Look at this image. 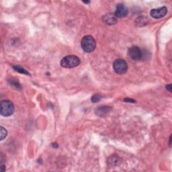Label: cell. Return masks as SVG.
<instances>
[{"mask_svg":"<svg viewBox=\"0 0 172 172\" xmlns=\"http://www.w3.org/2000/svg\"><path fill=\"white\" fill-rule=\"evenodd\" d=\"M81 46L82 49L86 53H91L94 51L96 47V42L93 36L86 35L82 38Z\"/></svg>","mask_w":172,"mask_h":172,"instance_id":"6da1fadb","label":"cell"},{"mask_svg":"<svg viewBox=\"0 0 172 172\" xmlns=\"http://www.w3.org/2000/svg\"><path fill=\"white\" fill-rule=\"evenodd\" d=\"M80 64V59L75 55H68L63 57L61 61V65L64 68H74Z\"/></svg>","mask_w":172,"mask_h":172,"instance_id":"7a4b0ae2","label":"cell"},{"mask_svg":"<svg viewBox=\"0 0 172 172\" xmlns=\"http://www.w3.org/2000/svg\"><path fill=\"white\" fill-rule=\"evenodd\" d=\"M14 112V106L10 100H2L0 104V113L3 116H10Z\"/></svg>","mask_w":172,"mask_h":172,"instance_id":"3957f363","label":"cell"},{"mask_svg":"<svg viewBox=\"0 0 172 172\" xmlns=\"http://www.w3.org/2000/svg\"><path fill=\"white\" fill-rule=\"evenodd\" d=\"M113 69L118 74H124L128 70V65L124 60L122 58L116 59L113 63Z\"/></svg>","mask_w":172,"mask_h":172,"instance_id":"277c9868","label":"cell"},{"mask_svg":"<svg viewBox=\"0 0 172 172\" xmlns=\"http://www.w3.org/2000/svg\"><path fill=\"white\" fill-rule=\"evenodd\" d=\"M128 54L131 59L134 61H138L141 60L142 58V51L138 47L133 46V47L128 49Z\"/></svg>","mask_w":172,"mask_h":172,"instance_id":"5b68a950","label":"cell"},{"mask_svg":"<svg viewBox=\"0 0 172 172\" xmlns=\"http://www.w3.org/2000/svg\"><path fill=\"white\" fill-rule=\"evenodd\" d=\"M167 13V9L165 6L157 8V9H153L150 12V15L153 18L159 19L163 18Z\"/></svg>","mask_w":172,"mask_h":172,"instance_id":"8992f818","label":"cell"},{"mask_svg":"<svg viewBox=\"0 0 172 172\" xmlns=\"http://www.w3.org/2000/svg\"><path fill=\"white\" fill-rule=\"evenodd\" d=\"M128 12V8L124 4L119 3L116 6V10L114 14L117 18H123L127 16Z\"/></svg>","mask_w":172,"mask_h":172,"instance_id":"52a82bcc","label":"cell"},{"mask_svg":"<svg viewBox=\"0 0 172 172\" xmlns=\"http://www.w3.org/2000/svg\"><path fill=\"white\" fill-rule=\"evenodd\" d=\"M112 107L108 106H100L97 109H95V113L96 115L100 117H104L107 116L109 113L112 111Z\"/></svg>","mask_w":172,"mask_h":172,"instance_id":"ba28073f","label":"cell"},{"mask_svg":"<svg viewBox=\"0 0 172 172\" xmlns=\"http://www.w3.org/2000/svg\"><path fill=\"white\" fill-rule=\"evenodd\" d=\"M122 161H123L122 159L118 155H116V154L111 155V156L109 157L107 159L108 164L112 167L119 165L122 163Z\"/></svg>","mask_w":172,"mask_h":172,"instance_id":"9c48e42d","label":"cell"},{"mask_svg":"<svg viewBox=\"0 0 172 172\" xmlns=\"http://www.w3.org/2000/svg\"><path fill=\"white\" fill-rule=\"evenodd\" d=\"M104 22L108 25H114L117 22V18L114 14L108 13L102 16Z\"/></svg>","mask_w":172,"mask_h":172,"instance_id":"30bf717a","label":"cell"},{"mask_svg":"<svg viewBox=\"0 0 172 172\" xmlns=\"http://www.w3.org/2000/svg\"><path fill=\"white\" fill-rule=\"evenodd\" d=\"M148 19L146 17H145V16H140V17H138L136 21V25L138 26H140V27H142V26H145V25L146 24V23L148 22Z\"/></svg>","mask_w":172,"mask_h":172,"instance_id":"8fae6325","label":"cell"},{"mask_svg":"<svg viewBox=\"0 0 172 172\" xmlns=\"http://www.w3.org/2000/svg\"><path fill=\"white\" fill-rule=\"evenodd\" d=\"M13 67V69L16 71H18V73H22V74H26V75H30V73H28V71L27 70H26L25 69H24L23 67H21L20 66H18V65H13V67Z\"/></svg>","mask_w":172,"mask_h":172,"instance_id":"7c38bea8","label":"cell"},{"mask_svg":"<svg viewBox=\"0 0 172 172\" xmlns=\"http://www.w3.org/2000/svg\"><path fill=\"white\" fill-rule=\"evenodd\" d=\"M7 135V130L3 127H0V140L3 141Z\"/></svg>","mask_w":172,"mask_h":172,"instance_id":"4fadbf2b","label":"cell"},{"mask_svg":"<svg viewBox=\"0 0 172 172\" xmlns=\"http://www.w3.org/2000/svg\"><path fill=\"white\" fill-rule=\"evenodd\" d=\"M102 99V96L99 94H95L92 96L91 98V101L93 103H97L100 102Z\"/></svg>","mask_w":172,"mask_h":172,"instance_id":"5bb4252c","label":"cell"},{"mask_svg":"<svg viewBox=\"0 0 172 172\" xmlns=\"http://www.w3.org/2000/svg\"><path fill=\"white\" fill-rule=\"evenodd\" d=\"M8 82L10 83V85L16 88V89H21V88H22V86H21V85L18 81H16L14 80H9Z\"/></svg>","mask_w":172,"mask_h":172,"instance_id":"9a60e30c","label":"cell"},{"mask_svg":"<svg viewBox=\"0 0 172 172\" xmlns=\"http://www.w3.org/2000/svg\"><path fill=\"white\" fill-rule=\"evenodd\" d=\"M124 101L126 102H130V103H135V100H134L131 98H125L124 99Z\"/></svg>","mask_w":172,"mask_h":172,"instance_id":"2e32d148","label":"cell"},{"mask_svg":"<svg viewBox=\"0 0 172 172\" xmlns=\"http://www.w3.org/2000/svg\"><path fill=\"white\" fill-rule=\"evenodd\" d=\"M165 88H166V90H167V91H170V92H171V91H172V85H171V84L167 85L166 87H165Z\"/></svg>","mask_w":172,"mask_h":172,"instance_id":"e0dca14e","label":"cell"},{"mask_svg":"<svg viewBox=\"0 0 172 172\" xmlns=\"http://www.w3.org/2000/svg\"><path fill=\"white\" fill-rule=\"evenodd\" d=\"M6 171V167L4 165L2 164V166H1V171L2 172H4Z\"/></svg>","mask_w":172,"mask_h":172,"instance_id":"ac0fdd59","label":"cell"},{"mask_svg":"<svg viewBox=\"0 0 172 172\" xmlns=\"http://www.w3.org/2000/svg\"><path fill=\"white\" fill-rule=\"evenodd\" d=\"M171 135L170 137V143H169V145H170V146H171Z\"/></svg>","mask_w":172,"mask_h":172,"instance_id":"d6986e66","label":"cell"},{"mask_svg":"<svg viewBox=\"0 0 172 172\" xmlns=\"http://www.w3.org/2000/svg\"><path fill=\"white\" fill-rule=\"evenodd\" d=\"M83 3H90V2H83Z\"/></svg>","mask_w":172,"mask_h":172,"instance_id":"ffe728a7","label":"cell"}]
</instances>
